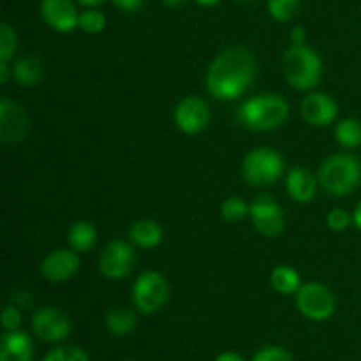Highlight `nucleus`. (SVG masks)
<instances>
[{"mask_svg": "<svg viewBox=\"0 0 361 361\" xmlns=\"http://www.w3.org/2000/svg\"><path fill=\"white\" fill-rule=\"evenodd\" d=\"M252 361H295L291 353L281 345H267L254 355Z\"/></svg>", "mask_w": 361, "mask_h": 361, "instance_id": "30", "label": "nucleus"}, {"mask_svg": "<svg viewBox=\"0 0 361 361\" xmlns=\"http://www.w3.org/2000/svg\"><path fill=\"white\" fill-rule=\"evenodd\" d=\"M80 267L81 261L73 249H56L41 261L39 271L51 284H63L80 271Z\"/></svg>", "mask_w": 361, "mask_h": 361, "instance_id": "13", "label": "nucleus"}, {"mask_svg": "<svg viewBox=\"0 0 361 361\" xmlns=\"http://www.w3.org/2000/svg\"><path fill=\"white\" fill-rule=\"evenodd\" d=\"M102 2H104V0H78V4H81V6H85V7H90V9L101 6Z\"/></svg>", "mask_w": 361, "mask_h": 361, "instance_id": "38", "label": "nucleus"}, {"mask_svg": "<svg viewBox=\"0 0 361 361\" xmlns=\"http://www.w3.org/2000/svg\"><path fill=\"white\" fill-rule=\"evenodd\" d=\"M116 7H120L122 11H127V13H136V11L143 9L147 0H113Z\"/></svg>", "mask_w": 361, "mask_h": 361, "instance_id": "32", "label": "nucleus"}, {"mask_svg": "<svg viewBox=\"0 0 361 361\" xmlns=\"http://www.w3.org/2000/svg\"><path fill=\"white\" fill-rule=\"evenodd\" d=\"M353 224V215L344 208H334L326 215V226L335 233H342Z\"/></svg>", "mask_w": 361, "mask_h": 361, "instance_id": "29", "label": "nucleus"}, {"mask_svg": "<svg viewBox=\"0 0 361 361\" xmlns=\"http://www.w3.org/2000/svg\"><path fill=\"white\" fill-rule=\"evenodd\" d=\"M256 56L245 46H233L219 53L207 71V90L217 101L242 97L256 78Z\"/></svg>", "mask_w": 361, "mask_h": 361, "instance_id": "1", "label": "nucleus"}, {"mask_svg": "<svg viewBox=\"0 0 361 361\" xmlns=\"http://www.w3.org/2000/svg\"><path fill=\"white\" fill-rule=\"evenodd\" d=\"M30 122L18 102L4 95L0 99V140L6 145H16L27 137Z\"/></svg>", "mask_w": 361, "mask_h": 361, "instance_id": "11", "label": "nucleus"}, {"mask_svg": "<svg viewBox=\"0 0 361 361\" xmlns=\"http://www.w3.org/2000/svg\"><path fill=\"white\" fill-rule=\"evenodd\" d=\"M335 140L344 148L361 147V120L353 116L341 120L335 126Z\"/></svg>", "mask_w": 361, "mask_h": 361, "instance_id": "23", "label": "nucleus"}, {"mask_svg": "<svg viewBox=\"0 0 361 361\" xmlns=\"http://www.w3.org/2000/svg\"><path fill=\"white\" fill-rule=\"evenodd\" d=\"M215 361H245V360H243L240 355H236V353L226 351V353H221V355L215 358Z\"/></svg>", "mask_w": 361, "mask_h": 361, "instance_id": "36", "label": "nucleus"}, {"mask_svg": "<svg viewBox=\"0 0 361 361\" xmlns=\"http://www.w3.org/2000/svg\"><path fill=\"white\" fill-rule=\"evenodd\" d=\"M42 361H90L87 353L76 345H60L51 349Z\"/></svg>", "mask_w": 361, "mask_h": 361, "instance_id": "27", "label": "nucleus"}, {"mask_svg": "<svg viewBox=\"0 0 361 361\" xmlns=\"http://www.w3.org/2000/svg\"><path fill=\"white\" fill-rule=\"evenodd\" d=\"M9 76H13V69H9V63L0 62V85H6Z\"/></svg>", "mask_w": 361, "mask_h": 361, "instance_id": "35", "label": "nucleus"}, {"mask_svg": "<svg viewBox=\"0 0 361 361\" xmlns=\"http://www.w3.org/2000/svg\"><path fill=\"white\" fill-rule=\"evenodd\" d=\"M196 2L203 7H212V6H215V4L221 2V0H196Z\"/></svg>", "mask_w": 361, "mask_h": 361, "instance_id": "39", "label": "nucleus"}, {"mask_svg": "<svg viewBox=\"0 0 361 361\" xmlns=\"http://www.w3.org/2000/svg\"><path fill=\"white\" fill-rule=\"evenodd\" d=\"M289 37H291V46H305V41H307V30L303 27H295L291 30V34H289Z\"/></svg>", "mask_w": 361, "mask_h": 361, "instance_id": "34", "label": "nucleus"}, {"mask_svg": "<svg viewBox=\"0 0 361 361\" xmlns=\"http://www.w3.org/2000/svg\"><path fill=\"white\" fill-rule=\"evenodd\" d=\"M317 182L324 192L335 197H345L355 192L361 183V164L351 154H334L323 161L317 171Z\"/></svg>", "mask_w": 361, "mask_h": 361, "instance_id": "3", "label": "nucleus"}, {"mask_svg": "<svg viewBox=\"0 0 361 361\" xmlns=\"http://www.w3.org/2000/svg\"><path fill=\"white\" fill-rule=\"evenodd\" d=\"M284 159L277 150L259 147L254 148L245 155L242 164V175L249 185H274L284 175Z\"/></svg>", "mask_w": 361, "mask_h": 361, "instance_id": "5", "label": "nucleus"}, {"mask_svg": "<svg viewBox=\"0 0 361 361\" xmlns=\"http://www.w3.org/2000/svg\"><path fill=\"white\" fill-rule=\"evenodd\" d=\"M16 32L9 23L0 25V62H7L13 59L14 51H16Z\"/></svg>", "mask_w": 361, "mask_h": 361, "instance_id": "25", "label": "nucleus"}, {"mask_svg": "<svg viewBox=\"0 0 361 361\" xmlns=\"http://www.w3.org/2000/svg\"><path fill=\"white\" fill-rule=\"evenodd\" d=\"M34 349L25 331H4L0 337V361H32Z\"/></svg>", "mask_w": 361, "mask_h": 361, "instance_id": "17", "label": "nucleus"}, {"mask_svg": "<svg viewBox=\"0 0 361 361\" xmlns=\"http://www.w3.org/2000/svg\"><path fill=\"white\" fill-rule=\"evenodd\" d=\"M300 113L302 118L312 127H326L337 120L338 104L331 95L323 94V92H314L303 97L300 104Z\"/></svg>", "mask_w": 361, "mask_h": 361, "instance_id": "14", "label": "nucleus"}, {"mask_svg": "<svg viewBox=\"0 0 361 361\" xmlns=\"http://www.w3.org/2000/svg\"><path fill=\"white\" fill-rule=\"evenodd\" d=\"M282 71L293 88L300 92L317 87L323 76V60L309 46H291L282 59Z\"/></svg>", "mask_w": 361, "mask_h": 361, "instance_id": "4", "label": "nucleus"}, {"mask_svg": "<svg viewBox=\"0 0 361 361\" xmlns=\"http://www.w3.org/2000/svg\"><path fill=\"white\" fill-rule=\"evenodd\" d=\"M71 319L56 307L35 310L32 317V331L44 342H62L71 334Z\"/></svg>", "mask_w": 361, "mask_h": 361, "instance_id": "12", "label": "nucleus"}, {"mask_svg": "<svg viewBox=\"0 0 361 361\" xmlns=\"http://www.w3.org/2000/svg\"><path fill=\"white\" fill-rule=\"evenodd\" d=\"M78 27L87 34H99L106 27V16L97 9H87L80 14Z\"/></svg>", "mask_w": 361, "mask_h": 361, "instance_id": "28", "label": "nucleus"}, {"mask_svg": "<svg viewBox=\"0 0 361 361\" xmlns=\"http://www.w3.org/2000/svg\"><path fill=\"white\" fill-rule=\"evenodd\" d=\"M41 16L53 30L69 34L80 23V14L71 0H41Z\"/></svg>", "mask_w": 361, "mask_h": 361, "instance_id": "15", "label": "nucleus"}, {"mask_svg": "<svg viewBox=\"0 0 361 361\" xmlns=\"http://www.w3.org/2000/svg\"><path fill=\"white\" fill-rule=\"evenodd\" d=\"M67 243L74 252H88L97 243V228L88 221H76L67 231Z\"/></svg>", "mask_w": 361, "mask_h": 361, "instance_id": "21", "label": "nucleus"}, {"mask_svg": "<svg viewBox=\"0 0 361 361\" xmlns=\"http://www.w3.org/2000/svg\"><path fill=\"white\" fill-rule=\"evenodd\" d=\"M164 2L168 4V6H171V7H178V6H182L185 0H164Z\"/></svg>", "mask_w": 361, "mask_h": 361, "instance_id": "40", "label": "nucleus"}, {"mask_svg": "<svg viewBox=\"0 0 361 361\" xmlns=\"http://www.w3.org/2000/svg\"><path fill=\"white\" fill-rule=\"evenodd\" d=\"M104 324L108 331L115 337H126L130 335L137 326V316L134 310L127 309V307L116 305L106 312Z\"/></svg>", "mask_w": 361, "mask_h": 361, "instance_id": "20", "label": "nucleus"}, {"mask_svg": "<svg viewBox=\"0 0 361 361\" xmlns=\"http://www.w3.org/2000/svg\"><path fill=\"white\" fill-rule=\"evenodd\" d=\"M249 207L254 228H256V231L261 236H264V238H277L279 235L284 233V210L277 203V200H274L270 194H259V196L254 197V201Z\"/></svg>", "mask_w": 361, "mask_h": 361, "instance_id": "8", "label": "nucleus"}, {"mask_svg": "<svg viewBox=\"0 0 361 361\" xmlns=\"http://www.w3.org/2000/svg\"><path fill=\"white\" fill-rule=\"evenodd\" d=\"M289 118V104L277 94L254 95L236 109V120L250 130H275Z\"/></svg>", "mask_w": 361, "mask_h": 361, "instance_id": "2", "label": "nucleus"}, {"mask_svg": "<svg viewBox=\"0 0 361 361\" xmlns=\"http://www.w3.org/2000/svg\"><path fill=\"white\" fill-rule=\"evenodd\" d=\"M13 305H16L18 309H27V307L32 305V295L28 291H20L13 293Z\"/></svg>", "mask_w": 361, "mask_h": 361, "instance_id": "33", "label": "nucleus"}, {"mask_svg": "<svg viewBox=\"0 0 361 361\" xmlns=\"http://www.w3.org/2000/svg\"><path fill=\"white\" fill-rule=\"evenodd\" d=\"M250 215V207L238 196H231L222 201L221 204V219L229 224H238L245 221Z\"/></svg>", "mask_w": 361, "mask_h": 361, "instance_id": "24", "label": "nucleus"}, {"mask_svg": "<svg viewBox=\"0 0 361 361\" xmlns=\"http://www.w3.org/2000/svg\"><path fill=\"white\" fill-rule=\"evenodd\" d=\"M296 307L303 317L321 323V321L330 319L335 314L337 298L331 289L324 284L309 282V284H303L302 289L296 293Z\"/></svg>", "mask_w": 361, "mask_h": 361, "instance_id": "7", "label": "nucleus"}, {"mask_svg": "<svg viewBox=\"0 0 361 361\" xmlns=\"http://www.w3.org/2000/svg\"><path fill=\"white\" fill-rule=\"evenodd\" d=\"M136 254L130 243L123 240H113L106 243L99 256V270L109 281H122L133 271Z\"/></svg>", "mask_w": 361, "mask_h": 361, "instance_id": "9", "label": "nucleus"}, {"mask_svg": "<svg viewBox=\"0 0 361 361\" xmlns=\"http://www.w3.org/2000/svg\"><path fill=\"white\" fill-rule=\"evenodd\" d=\"M353 226L361 231V200L358 201V204H356L355 212H353Z\"/></svg>", "mask_w": 361, "mask_h": 361, "instance_id": "37", "label": "nucleus"}, {"mask_svg": "<svg viewBox=\"0 0 361 361\" xmlns=\"http://www.w3.org/2000/svg\"><path fill=\"white\" fill-rule=\"evenodd\" d=\"M13 78L20 87L32 88L44 78V66L42 60L34 55L21 56L13 66Z\"/></svg>", "mask_w": 361, "mask_h": 361, "instance_id": "19", "label": "nucleus"}, {"mask_svg": "<svg viewBox=\"0 0 361 361\" xmlns=\"http://www.w3.org/2000/svg\"><path fill=\"white\" fill-rule=\"evenodd\" d=\"M300 0H268V13L277 21H289L296 14Z\"/></svg>", "mask_w": 361, "mask_h": 361, "instance_id": "26", "label": "nucleus"}, {"mask_svg": "<svg viewBox=\"0 0 361 361\" xmlns=\"http://www.w3.org/2000/svg\"><path fill=\"white\" fill-rule=\"evenodd\" d=\"M173 116H175V123L180 133L189 134V136L203 133L212 118L208 104L201 97H196V95L183 97L176 104Z\"/></svg>", "mask_w": 361, "mask_h": 361, "instance_id": "10", "label": "nucleus"}, {"mask_svg": "<svg viewBox=\"0 0 361 361\" xmlns=\"http://www.w3.org/2000/svg\"><path fill=\"white\" fill-rule=\"evenodd\" d=\"M129 238L136 247L148 250L161 245L162 238H164V231H162L159 222L143 219V221H136L130 226Z\"/></svg>", "mask_w": 361, "mask_h": 361, "instance_id": "18", "label": "nucleus"}, {"mask_svg": "<svg viewBox=\"0 0 361 361\" xmlns=\"http://www.w3.org/2000/svg\"><path fill=\"white\" fill-rule=\"evenodd\" d=\"M270 284L275 293L279 295H296L302 289V279L295 268L288 267V264H281V267L274 268L270 275Z\"/></svg>", "mask_w": 361, "mask_h": 361, "instance_id": "22", "label": "nucleus"}, {"mask_svg": "<svg viewBox=\"0 0 361 361\" xmlns=\"http://www.w3.org/2000/svg\"><path fill=\"white\" fill-rule=\"evenodd\" d=\"M317 178L303 166H295L286 176V190L296 203H310L317 192Z\"/></svg>", "mask_w": 361, "mask_h": 361, "instance_id": "16", "label": "nucleus"}, {"mask_svg": "<svg viewBox=\"0 0 361 361\" xmlns=\"http://www.w3.org/2000/svg\"><path fill=\"white\" fill-rule=\"evenodd\" d=\"M21 323V312L16 305H7L6 309L2 310V326L6 331H14L20 328Z\"/></svg>", "mask_w": 361, "mask_h": 361, "instance_id": "31", "label": "nucleus"}, {"mask_svg": "<svg viewBox=\"0 0 361 361\" xmlns=\"http://www.w3.org/2000/svg\"><path fill=\"white\" fill-rule=\"evenodd\" d=\"M169 300V284L161 271L147 270L134 281V307L145 316L159 312Z\"/></svg>", "mask_w": 361, "mask_h": 361, "instance_id": "6", "label": "nucleus"}]
</instances>
